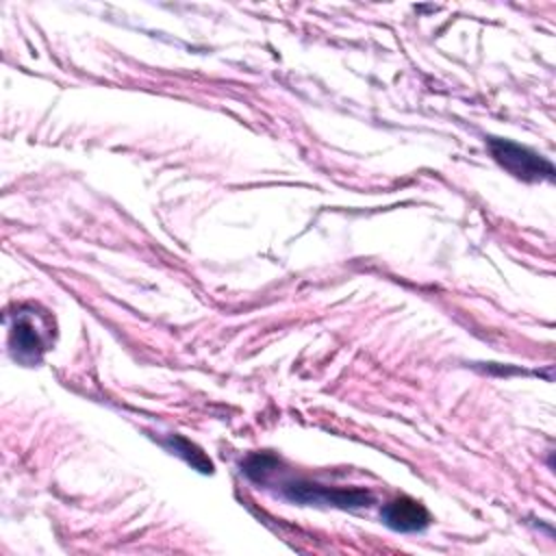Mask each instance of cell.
Here are the masks:
<instances>
[{"mask_svg":"<svg viewBox=\"0 0 556 556\" xmlns=\"http://www.w3.org/2000/svg\"><path fill=\"white\" fill-rule=\"evenodd\" d=\"M486 143L493 159L515 178L523 182H543V180L556 178V169L552 161L530 150L528 146H521L517 141L502 139V137H486Z\"/></svg>","mask_w":556,"mask_h":556,"instance_id":"cell-2","label":"cell"},{"mask_svg":"<svg viewBox=\"0 0 556 556\" xmlns=\"http://www.w3.org/2000/svg\"><path fill=\"white\" fill-rule=\"evenodd\" d=\"M282 495L295 504H324L337 508H363L374 502V495L365 489H337L306 480L285 482Z\"/></svg>","mask_w":556,"mask_h":556,"instance_id":"cell-3","label":"cell"},{"mask_svg":"<svg viewBox=\"0 0 556 556\" xmlns=\"http://www.w3.org/2000/svg\"><path fill=\"white\" fill-rule=\"evenodd\" d=\"M163 445H165L172 454H176V456H180L185 463H189L193 469H198V471H202V473H213V463L208 460V456H206L195 443H191L189 439H185V437H180V434H169L167 439H163Z\"/></svg>","mask_w":556,"mask_h":556,"instance_id":"cell-5","label":"cell"},{"mask_svg":"<svg viewBox=\"0 0 556 556\" xmlns=\"http://www.w3.org/2000/svg\"><path fill=\"white\" fill-rule=\"evenodd\" d=\"M380 519L395 532H421L430 526V513L426 506L408 495L387 502L380 510Z\"/></svg>","mask_w":556,"mask_h":556,"instance_id":"cell-4","label":"cell"},{"mask_svg":"<svg viewBox=\"0 0 556 556\" xmlns=\"http://www.w3.org/2000/svg\"><path fill=\"white\" fill-rule=\"evenodd\" d=\"M243 467V473L256 482V484H265L267 478L276 471L278 467V458L274 454H252L245 458V463L241 465Z\"/></svg>","mask_w":556,"mask_h":556,"instance_id":"cell-6","label":"cell"},{"mask_svg":"<svg viewBox=\"0 0 556 556\" xmlns=\"http://www.w3.org/2000/svg\"><path fill=\"white\" fill-rule=\"evenodd\" d=\"M54 343V324L48 313L37 306H20L9 330V345L15 361L39 363L43 352Z\"/></svg>","mask_w":556,"mask_h":556,"instance_id":"cell-1","label":"cell"}]
</instances>
